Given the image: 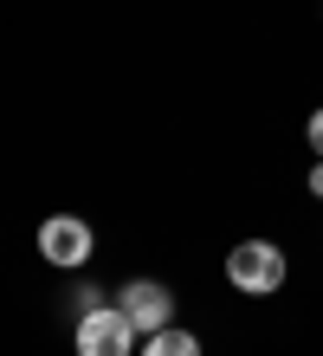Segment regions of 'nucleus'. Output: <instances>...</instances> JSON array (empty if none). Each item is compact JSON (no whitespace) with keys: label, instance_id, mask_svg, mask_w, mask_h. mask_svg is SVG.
<instances>
[{"label":"nucleus","instance_id":"obj_7","mask_svg":"<svg viewBox=\"0 0 323 356\" xmlns=\"http://www.w3.org/2000/svg\"><path fill=\"white\" fill-rule=\"evenodd\" d=\"M304 136H310V149H317V162H323V111H317V117L304 123Z\"/></svg>","mask_w":323,"mask_h":356},{"label":"nucleus","instance_id":"obj_1","mask_svg":"<svg viewBox=\"0 0 323 356\" xmlns=\"http://www.w3.org/2000/svg\"><path fill=\"white\" fill-rule=\"evenodd\" d=\"M226 279H233V291L272 298V291L285 285V253H278L272 240H240V246L226 253Z\"/></svg>","mask_w":323,"mask_h":356},{"label":"nucleus","instance_id":"obj_8","mask_svg":"<svg viewBox=\"0 0 323 356\" xmlns=\"http://www.w3.org/2000/svg\"><path fill=\"white\" fill-rule=\"evenodd\" d=\"M310 195L323 201V162H317V169H310Z\"/></svg>","mask_w":323,"mask_h":356},{"label":"nucleus","instance_id":"obj_2","mask_svg":"<svg viewBox=\"0 0 323 356\" xmlns=\"http://www.w3.org/2000/svg\"><path fill=\"white\" fill-rule=\"evenodd\" d=\"M117 311L129 318L136 337H156V330L175 324V291H168L162 279H129V285L117 291Z\"/></svg>","mask_w":323,"mask_h":356},{"label":"nucleus","instance_id":"obj_6","mask_svg":"<svg viewBox=\"0 0 323 356\" xmlns=\"http://www.w3.org/2000/svg\"><path fill=\"white\" fill-rule=\"evenodd\" d=\"M103 298H97V285H78V298H72V311H78V318H84V311H97Z\"/></svg>","mask_w":323,"mask_h":356},{"label":"nucleus","instance_id":"obj_5","mask_svg":"<svg viewBox=\"0 0 323 356\" xmlns=\"http://www.w3.org/2000/svg\"><path fill=\"white\" fill-rule=\"evenodd\" d=\"M142 356H201V337L181 330V324H168V330H156V337L142 343Z\"/></svg>","mask_w":323,"mask_h":356},{"label":"nucleus","instance_id":"obj_4","mask_svg":"<svg viewBox=\"0 0 323 356\" xmlns=\"http://www.w3.org/2000/svg\"><path fill=\"white\" fill-rule=\"evenodd\" d=\"M129 337H136V330H129V318L123 311H84L78 318V356H129Z\"/></svg>","mask_w":323,"mask_h":356},{"label":"nucleus","instance_id":"obj_3","mask_svg":"<svg viewBox=\"0 0 323 356\" xmlns=\"http://www.w3.org/2000/svg\"><path fill=\"white\" fill-rule=\"evenodd\" d=\"M39 259H52V266H84L91 259V227H84L78 214H52L46 227H39Z\"/></svg>","mask_w":323,"mask_h":356}]
</instances>
